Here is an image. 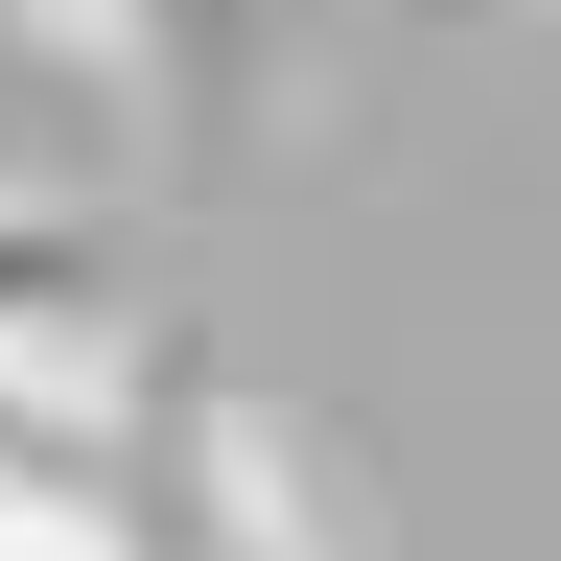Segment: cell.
Here are the masks:
<instances>
[{"instance_id":"1","label":"cell","mask_w":561,"mask_h":561,"mask_svg":"<svg viewBox=\"0 0 561 561\" xmlns=\"http://www.w3.org/2000/svg\"><path fill=\"white\" fill-rule=\"evenodd\" d=\"M70 375H117V257H94V210L0 187V398H70Z\"/></svg>"},{"instance_id":"2","label":"cell","mask_w":561,"mask_h":561,"mask_svg":"<svg viewBox=\"0 0 561 561\" xmlns=\"http://www.w3.org/2000/svg\"><path fill=\"white\" fill-rule=\"evenodd\" d=\"M24 24H140V0H24Z\"/></svg>"}]
</instances>
